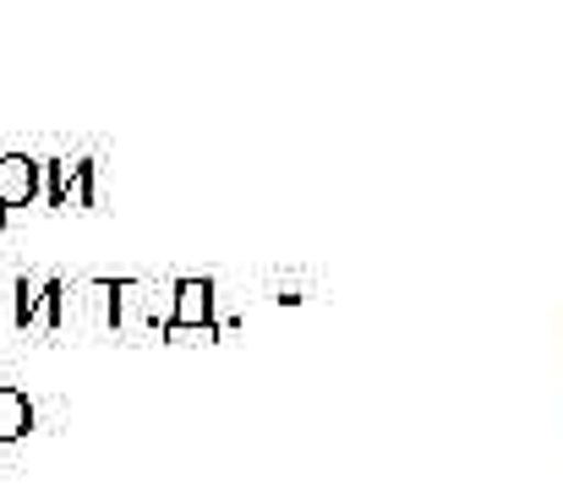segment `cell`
Wrapping results in <instances>:
<instances>
[{
	"label": "cell",
	"mask_w": 563,
	"mask_h": 491,
	"mask_svg": "<svg viewBox=\"0 0 563 491\" xmlns=\"http://www.w3.org/2000/svg\"><path fill=\"white\" fill-rule=\"evenodd\" d=\"M33 426V410L16 388H0V437H22Z\"/></svg>",
	"instance_id": "1"
},
{
	"label": "cell",
	"mask_w": 563,
	"mask_h": 491,
	"mask_svg": "<svg viewBox=\"0 0 563 491\" xmlns=\"http://www.w3.org/2000/svg\"><path fill=\"white\" fill-rule=\"evenodd\" d=\"M27 191H33V164L0 159V202H22Z\"/></svg>",
	"instance_id": "2"
}]
</instances>
